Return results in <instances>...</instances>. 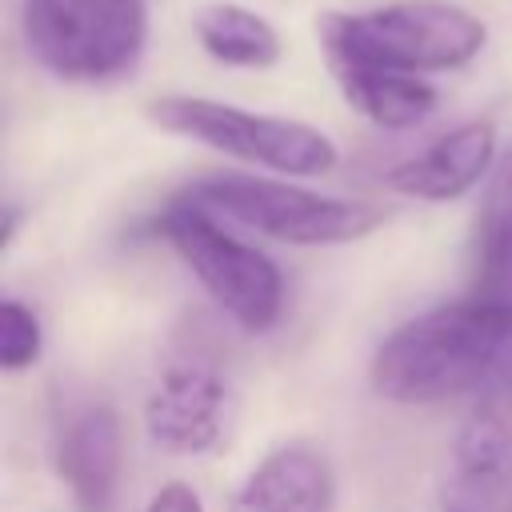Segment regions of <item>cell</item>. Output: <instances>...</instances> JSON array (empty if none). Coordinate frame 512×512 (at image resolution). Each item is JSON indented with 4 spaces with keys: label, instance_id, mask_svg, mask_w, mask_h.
Returning a JSON list of instances; mask_svg holds the SVG:
<instances>
[{
    "label": "cell",
    "instance_id": "cell-7",
    "mask_svg": "<svg viewBox=\"0 0 512 512\" xmlns=\"http://www.w3.org/2000/svg\"><path fill=\"white\" fill-rule=\"evenodd\" d=\"M228 420V380L208 356H176L164 364L148 404V440L172 456H200L220 444Z\"/></svg>",
    "mask_w": 512,
    "mask_h": 512
},
{
    "label": "cell",
    "instance_id": "cell-16",
    "mask_svg": "<svg viewBox=\"0 0 512 512\" xmlns=\"http://www.w3.org/2000/svg\"><path fill=\"white\" fill-rule=\"evenodd\" d=\"M144 512H204V504H200V496H196L192 484L172 480L160 492H152V500L144 504Z\"/></svg>",
    "mask_w": 512,
    "mask_h": 512
},
{
    "label": "cell",
    "instance_id": "cell-9",
    "mask_svg": "<svg viewBox=\"0 0 512 512\" xmlns=\"http://www.w3.org/2000/svg\"><path fill=\"white\" fill-rule=\"evenodd\" d=\"M440 512H512V424L468 412L440 484Z\"/></svg>",
    "mask_w": 512,
    "mask_h": 512
},
{
    "label": "cell",
    "instance_id": "cell-2",
    "mask_svg": "<svg viewBox=\"0 0 512 512\" xmlns=\"http://www.w3.org/2000/svg\"><path fill=\"white\" fill-rule=\"evenodd\" d=\"M328 64L360 60L400 72H452L484 52L488 28L452 0H392L368 12H320Z\"/></svg>",
    "mask_w": 512,
    "mask_h": 512
},
{
    "label": "cell",
    "instance_id": "cell-3",
    "mask_svg": "<svg viewBox=\"0 0 512 512\" xmlns=\"http://www.w3.org/2000/svg\"><path fill=\"white\" fill-rule=\"evenodd\" d=\"M20 28L32 60L68 84H112L148 44L144 0H24Z\"/></svg>",
    "mask_w": 512,
    "mask_h": 512
},
{
    "label": "cell",
    "instance_id": "cell-4",
    "mask_svg": "<svg viewBox=\"0 0 512 512\" xmlns=\"http://www.w3.org/2000/svg\"><path fill=\"white\" fill-rule=\"evenodd\" d=\"M160 236L192 268L204 292L228 312L244 332H268L284 312V276L252 244L220 228V216L200 208L192 196L168 200L156 220Z\"/></svg>",
    "mask_w": 512,
    "mask_h": 512
},
{
    "label": "cell",
    "instance_id": "cell-14",
    "mask_svg": "<svg viewBox=\"0 0 512 512\" xmlns=\"http://www.w3.org/2000/svg\"><path fill=\"white\" fill-rule=\"evenodd\" d=\"M200 48L228 68H272L284 52L280 32L244 4H208L192 20Z\"/></svg>",
    "mask_w": 512,
    "mask_h": 512
},
{
    "label": "cell",
    "instance_id": "cell-5",
    "mask_svg": "<svg viewBox=\"0 0 512 512\" xmlns=\"http://www.w3.org/2000/svg\"><path fill=\"white\" fill-rule=\"evenodd\" d=\"M200 208L212 216L236 220L260 236H272L280 244H348L384 224V208L368 200H340V196H320L284 180H264V176H208L184 188Z\"/></svg>",
    "mask_w": 512,
    "mask_h": 512
},
{
    "label": "cell",
    "instance_id": "cell-6",
    "mask_svg": "<svg viewBox=\"0 0 512 512\" xmlns=\"http://www.w3.org/2000/svg\"><path fill=\"white\" fill-rule=\"evenodd\" d=\"M148 120L160 132L196 140L280 176H324L336 168V144L320 128L288 116H264L208 96H160L148 104Z\"/></svg>",
    "mask_w": 512,
    "mask_h": 512
},
{
    "label": "cell",
    "instance_id": "cell-10",
    "mask_svg": "<svg viewBox=\"0 0 512 512\" xmlns=\"http://www.w3.org/2000/svg\"><path fill=\"white\" fill-rule=\"evenodd\" d=\"M496 160V128L488 120H468L444 136H436L424 152L400 160L396 168H388L384 184L400 196L412 200H456L468 188H476L484 180V172Z\"/></svg>",
    "mask_w": 512,
    "mask_h": 512
},
{
    "label": "cell",
    "instance_id": "cell-8",
    "mask_svg": "<svg viewBox=\"0 0 512 512\" xmlns=\"http://www.w3.org/2000/svg\"><path fill=\"white\" fill-rule=\"evenodd\" d=\"M124 464V432L112 404L80 408L56 436L52 468L68 488L76 512H112Z\"/></svg>",
    "mask_w": 512,
    "mask_h": 512
},
{
    "label": "cell",
    "instance_id": "cell-11",
    "mask_svg": "<svg viewBox=\"0 0 512 512\" xmlns=\"http://www.w3.org/2000/svg\"><path fill=\"white\" fill-rule=\"evenodd\" d=\"M332 504V460L312 444H280L240 480L228 512H332Z\"/></svg>",
    "mask_w": 512,
    "mask_h": 512
},
{
    "label": "cell",
    "instance_id": "cell-17",
    "mask_svg": "<svg viewBox=\"0 0 512 512\" xmlns=\"http://www.w3.org/2000/svg\"><path fill=\"white\" fill-rule=\"evenodd\" d=\"M16 228H20V208L8 204V208H4V248L16 240Z\"/></svg>",
    "mask_w": 512,
    "mask_h": 512
},
{
    "label": "cell",
    "instance_id": "cell-15",
    "mask_svg": "<svg viewBox=\"0 0 512 512\" xmlns=\"http://www.w3.org/2000/svg\"><path fill=\"white\" fill-rule=\"evenodd\" d=\"M40 344H44V336H40L36 312L28 304H20V300L8 296L0 304V368L4 372L32 368L36 356H40Z\"/></svg>",
    "mask_w": 512,
    "mask_h": 512
},
{
    "label": "cell",
    "instance_id": "cell-12",
    "mask_svg": "<svg viewBox=\"0 0 512 512\" xmlns=\"http://www.w3.org/2000/svg\"><path fill=\"white\" fill-rule=\"evenodd\" d=\"M336 88L348 100L352 112H360L376 128H416L436 112V88L420 80V72H400L384 64H360V60H336L332 64Z\"/></svg>",
    "mask_w": 512,
    "mask_h": 512
},
{
    "label": "cell",
    "instance_id": "cell-1",
    "mask_svg": "<svg viewBox=\"0 0 512 512\" xmlns=\"http://www.w3.org/2000/svg\"><path fill=\"white\" fill-rule=\"evenodd\" d=\"M368 376L392 404L468 396L476 412L512 420V304L468 296L420 312L376 348Z\"/></svg>",
    "mask_w": 512,
    "mask_h": 512
},
{
    "label": "cell",
    "instance_id": "cell-13",
    "mask_svg": "<svg viewBox=\"0 0 512 512\" xmlns=\"http://www.w3.org/2000/svg\"><path fill=\"white\" fill-rule=\"evenodd\" d=\"M472 296L512 304V148L496 164L472 232Z\"/></svg>",
    "mask_w": 512,
    "mask_h": 512
}]
</instances>
